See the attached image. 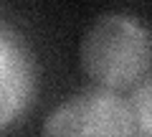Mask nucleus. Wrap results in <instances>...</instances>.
<instances>
[{
    "label": "nucleus",
    "mask_w": 152,
    "mask_h": 137,
    "mask_svg": "<svg viewBox=\"0 0 152 137\" xmlns=\"http://www.w3.org/2000/svg\"><path fill=\"white\" fill-rule=\"evenodd\" d=\"M81 69L99 89H134L152 69V31L124 13H107L81 38Z\"/></svg>",
    "instance_id": "nucleus-1"
},
{
    "label": "nucleus",
    "mask_w": 152,
    "mask_h": 137,
    "mask_svg": "<svg viewBox=\"0 0 152 137\" xmlns=\"http://www.w3.org/2000/svg\"><path fill=\"white\" fill-rule=\"evenodd\" d=\"M41 137H137V125L129 99L94 86L61 102Z\"/></svg>",
    "instance_id": "nucleus-2"
},
{
    "label": "nucleus",
    "mask_w": 152,
    "mask_h": 137,
    "mask_svg": "<svg viewBox=\"0 0 152 137\" xmlns=\"http://www.w3.org/2000/svg\"><path fill=\"white\" fill-rule=\"evenodd\" d=\"M38 61L31 41L0 15V132L23 119L36 99Z\"/></svg>",
    "instance_id": "nucleus-3"
},
{
    "label": "nucleus",
    "mask_w": 152,
    "mask_h": 137,
    "mask_svg": "<svg viewBox=\"0 0 152 137\" xmlns=\"http://www.w3.org/2000/svg\"><path fill=\"white\" fill-rule=\"evenodd\" d=\"M129 104L137 125V137H152V69L134 86Z\"/></svg>",
    "instance_id": "nucleus-4"
}]
</instances>
